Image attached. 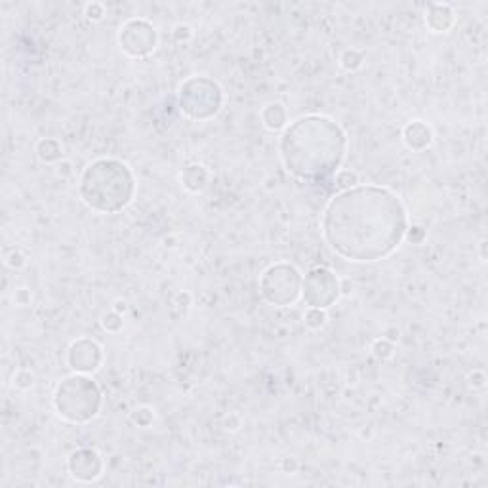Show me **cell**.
Returning <instances> with one entry per match:
<instances>
[{
	"label": "cell",
	"mask_w": 488,
	"mask_h": 488,
	"mask_svg": "<svg viewBox=\"0 0 488 488\" xmlns=\"http://www.w3.org/2000/svg\"><path fill=\"white\" fill-rule=\"evenodd\" d=\"M36 384V376L33 370H29V368H19V370H16V374H13L12 378V386L16 387V389H19V391H29V389H33Z\"/></svg>",
	"instance_id": "obj_17"
},
{
	"label": "cell",
	"mask_w": 488,
	"mask_h": 488,
	"mask_svg": "<svg viewBox=\"0 0 488 488\" xmlns=\"http://www.w3.org/2000/svg\"><path fill=\"white\" fill-rule=\"evenodd\" d=\"M408 214L403 200L381 185H357L332 197L322 214V239L347 261L372 264L389 258L404 241Z\"/></svg>",
	"instance_id": "obj_1"
},
{
	"label": "cell",
	"mask_w": 488,
	"mask_h": 488,
	"mask_svg": "<svg viewBox=\"0 0 488 488\" xmlns=\"http://www.w3.org/2000/svg\"><path fill=\"white\" fill-rule=\"evenodd\" d=\"M85 16L90 21H102L105 18V6H103L102 2H90V4H86Z\"/></svg>",
	"instance_id": "obj_23"
},
{
	"label": "cell",
	"mask_w": 488,
	"mask_h": 488,
	"mask_svg": "<svg viewBox=\"0 0 488 488\" xmlns=\"http://www.w3.org/2000/svg\"><path fill=\"white\" fill-rule=\"evenodd\" d=\"M4 264H6L10 269H21L25 266V256L19 250H10V252L4 254Z\"/></svg>",
	"instance_id": "obj_24"
},
{
	"label": "cell",
	"mask_w": 488,
	"mask_h": 488,
	"mask_svg": "<svg viewBox=\"0 0 488 488\" xmlns=\"http://www.w3.org/2000/svg\"><path fill=\"white\" fill-rule=\"evenodd\" d=\"M132 422H134V425H138V428H141V429L149 428V425L155 422V414H153L151 408H147V406H139V408H136L132 412Z\"/></svg>",
	"instance_id": "obj_22"
},
{
	"label": "cell",
	"mask_w": 488,
	"mask_h": 488,
	"mask_svg": "<svg viewBox=\"0 0 488 488\" xmlns=\"http://www.w3.org/2000/svg\"><path fill=\"white\" fill-rule=\"evenodd\" d=\"M261 124L269 130V132H281L288 126V115L283 103L271 102L261 109Z\"/></svg>",
	"instance_id": "obj_14"
},
{
	"label": "cell",
	"mask_w": 488,
	"mask_h": 488,
	"mask_svg": "<svg viewBox=\"0 0 488 488\" xmlns=\"http://www.w3.org/2000/svg\"><path fill=\"white\" fill-rule=\"evenodd\" d=\"M303 275L292 264L277 261L261 273L259 294L275 308H288L302 298Z\"/></svg>",
	"instance_id": "obj_6"
},
{
	"label": "cell",
	"mask_w": 488,
	"mask_h": 488,
	"mask_svg": "<svg viewBox=\"0 0 488 488\" xmlns=\"http://www.w3.org/2000/svg\"><path fill=\"white\" fill-rule=\"evenodd\" d=\"M403 141L412 151H425L433 143V130L428 122L412 121L404 126Z\"/></svg>",
	"instance_id": "obj_12"
},
{
	"label": "cell",
	"mask_w": 488,
	"mask_h": 488,
	"mask_svg": "<svg viewBox=\"0 0 488 488\" xmlns=\"http://www.w3.org/2000/svg\"><path fill=\"white\" fill-rule=\"evenodd\" d=\"M172 35H174V40L175 43H187V40H191L193 38V31H191V27L189 25H175L174 31H172Z\"/></svg>",
	"instance_id": "obj_25"
},
{
	"label": "cell",
	"mask_w": 488,
	"mask_h": 488,
	"mask_svg": "<svg viewBox=\"0 0 488 488\" xmlns=\"http://www.w3.org/2000/svg\"><path fill=\"white\" fill-rule=\"evenodd\" d=\"M362 61H364V55H362L361 50L357 48L345 50L344 54L340 55V65L344 67L345 71H357V69H361Z\"/></svg>",
	"instance_id": "obj_18"
},
{
	"label": "cell",
	"mask_w": 488,
	"mask_h": 488,
	"mask_svg": "<svg viewBox=\"0 0 488 488\" xmlns=\"http://www.w3.org/2000/svg\"><path fill=\"white\" fill-rule=\"evenodd\" d=\"M404 239L412 242V244H420L425 239V229L420 227V225H412V227L406 229V237Z\"/></svg>",
	"instance_id": "obj_26"
},
{
	"label": "cell",
	"mask_w": 488,
	"mask_h": 488,
	"mask_svg": "<svg viewBox=\"0 0 488 488\" xmlns=\"http://www.w3.org/2000/svg\"><path fill=\"white\" fill-rule=\"evenodd\" d=\"M13 300H16V303H18V305L25 308V305H29L31 303L33 295H31V292L27 288H18L16 290V294H13Z\"/></svg>",
	"instance_id": "obj_27"
},
{
	"label": "cell",
	"mask_w": 488,
	"mask_h": 488,
	"mask_svg": "<svg viewBox=\"0 0 488 488\" xmlns=\"http://www.w3.org/2000/svg\"><path fill=\"white\" fill-rule=\"evenodd\" d=\"M326 320V309H319V308H308V311L303 313V325L309 330H320L325 328Z\"/></svg>",
	"instance_id": "obj_16"
},
{
	"label": "cell",
	"mask_w": 488,
	"mask_h": 488,
	"mask_svg": "<svg viewBox=\"0 0 488 488\" xmlns=\"http://www.w3.org/2000/svg\"><path fill=\"white\" fill-rule=\"evenodd\" d=\"M340 281L328 267H313L303 277L302 298L308 308L328 309L340 298Z\"/></svg>",
	"instance_id": "obj_8"
},
{
	"label": "cell",
	"mask_w": 488,
	"mask_h": 488,
	"mask_svg": "<svg viewBox=\"0 0 488 488\" xmlns=\"http://www.w3.org/2000/svg\"><path fill=\"white\" fill-rule=\"evenodd\" d=\"M79 195L90 210L97 214H116L132 202L136 178L130 166L119 158H96L80 175Z\"/></svg>",
	"instance_id": "obj_3"
},
{
	"label": "cell",
	"mask_w": 488,
	"mask_h": 488,
	"mask_svg": "<svg viewBox=\"0 0 488 488\" xmlns=\"http://www.w3.org/2000/svg\"><path fill=\"white\" fill-rule=\"evenodd\" d=\"M36 157L46 164H58L63 161V145L60 139L43 138L36 143Z\"/></svg>",
	"instance_id": "obj_15"
},
{
	"label": "cell",
	"mask_w": 488,
	"mask_h": 488,
	"mask_svg": "<svg viewBox=\"0 0 488 488\" xmlns=\"http://www.w3.org/2000/svg\"><path fill=\"white\" fill-rule=\"evenodd\" d=\"M372 355L376 357V359H381V361H386V359H391L393 357V351H395V345H393L391 340H387V337H380V340H376L372 344Z\"/></svg>",
	"instance_id": "obj_21"
},
{
	"label": "cell",
	"mask_w": 488,
	"mask_h": 488,
	"mask_svg": "<svg viewBox=\"0 0 488 488\" xmlns=\"http://www.w3.org/2000/svg\"><path fill=\"white\" fill-rule=\"evenodd\" d=\"M334 181H336V185L342 189V191H347V189H353V187H357L361 181H359V175L355 174V172H351V170H337L336 174H334Z\"/></svg>",
	"instance_id": "obj_20"
},
{
	"label": "cell",
	"mask_w": 488,
	"mask_h": 488,
	"mask_svg": "<svg viewBox=\"0 0 488 488\" xmlns=\"http://www.w3.org/2000/svg\"><path fill=\"white\" fill-rule=\"evenodd\" d=\"M425 25L431 33H448L456 25V12L450 4L435 2L425 12Z\"/></svg>",
	"instance_id": "obj_11"
},
{
	"label": "cell",
	"mask_w": 488,
	"mask_h": 488,
	"mask_svg": "<svg viewBox=\"0 0 488 488\" xmlns=\"http://www.w3.org/2000/svg\"><path fill=\"white\" fill-rule=\"evenodd\" d=\"M180 181L189 193H202L208 187V181H210V172L206 170L205 164H189L181 170Z\"/></svg>",
	"instance_id": "obj_13"
},
{
	"label": "cell",
	"mask_w": 488,
	"mask_h": 488,
	"mask_svg": "<svg viewBox=\"0 0 488 488\" xmlns=\"http://www.w3.org/2000/svg\"><path fill=\"white\" fill-rule=\"evenodd\" d=\"M158 35L155 25L143 18L128 19L119 29V46L132 60H143L157 50Z\"/></svg>",
	"instance_id": "obj_7"
},
{
	"label": "cell",
	"mask_w": 488,
	"mask_h": 488,
	"mask_svg": "<svg viewBox=\"0 0 488 488\" xmlns=\"http://www.w3.org/2000/svg\"><path fill=\"white\" fill-rule=\"evenodd\" d=\"M178 103L183 116L191 121H210L222 111L223 92L216 80L208 77H191L180 86Z\"/></svg>",
	"instance_id": "obj_5"
},
{
	"label": "cell",
	"mask_w": 488,
	"mask_h": 488,
	"mask_svg": "<svg viewBox=\"0 0 488 488\" xmlns=\"http://www.w3.org/2000/svg\"><path fill=\"white\" fill-rule=\"evenodd\" d=\"M103 364V349L96 340L90 337H79L75 340L67 349V367L72 374H90L97 372Z\"/></svg>",
	"instance_id": "obj_9"
},
{
	"label": "cell",
	"mask_w": 488,
	"mask_h": 488,
	"mask_svg": "<svg viewBox=\"0 0 488 488\" xmlns=\"http://www.w3.org/2000/svg\"><path fill=\"white\" fill-rule=\"evenodd\" d=\"M115 311H116V313H121V311H122V313H124V311H126V303H124V302H116Z\"/></svg>",
	"instance_id": "obj_28"
},
{
	"label": "cell",
	"mask_w": 488,
	"mask_h": 488,
	"mask_svg": "<svg viewBox=\"0 0 488 488\" xmlns=\"http://www.w3.org/2000/svg\"><path fill=\"white\" fill-rule=\"evenodd\" d=\"M102 389L85 374H72L58 384L52 397L55 414L69 423L85 425L102 410Z\"/></svg>",
	"instance_id": "obj_4"
},
{
	"label": "cell",
	"mask_w": 488,
	"mask_h": 488,
	"mask_svg": "<svg viewBox=\"0 0 488 488\" xmlns=\"http://www.w3.org/2000/svg\"><path fill=\"white\" fill-rule=\"evenodd\" d=\"M67 471L72 481L77 482H96L102 479L105 471L103 456L94 448H79L69 454L67 458Z\"/></svg>",
	"instance_id": "obj_10"
},
{
	"label": "cell",
	"mask_w": 488,
	"mask_h": 488,
	"mask_svg": "<svg viewBox=\"0 0 488 488\" xmlns=\"http://www.w3.org/2000/svg\"><path fill=\"white\" fill-rule=\"evenodd\" d=\"M122 326H124L122 315L116 313L115 309H113V311H109V313H105L102 317V328L105 332H109V334H119V332L122 330Z\"/></svg>",
	"instance_id": "obj_19"
},
{
	"label": "cell",
	"mask_w": 488,
	"mask_h": 488,
	"mask_svg": "<svg viewBox=\"0 0 488 488\" xmlns=\"http://www.w3.org/2000/svg\"><path fill=\"white\" fill-rule=\"evenodd\" d=\"M347 134L334 119L308 115L284 128L278 138V157L288 174L302 181L334 175L345 161Z\"/></svg>",
	"instance_id": "obj_2"
}]
</instances>
